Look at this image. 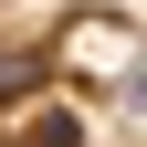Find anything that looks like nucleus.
Masks as SVG:
<instances>
[{"label":"nucleus","instance_id":"obj_1","mask_svg":"<svg viewBox=\"0 0 147 147\" xmlns=\"http://www.w3.org/2000/svg\"><path fill=\"white\" fill-rule=\"evenodd\" d=\"M42 84H53V42H0V105L42 95Z\"/></svg>","mask_w":147,"mask_h":147}]
</instances>
